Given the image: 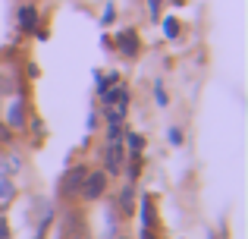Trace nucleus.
Wrapping results in <instances>:
<instances>
[{
    "mask_svg": "<svg viewBox=\"0 0 248 239\" xmlns=\"http://www.w3.org/2000/svg\"><path fill=\"white\" fill-rule=\"evenodd\" d=\"M104 192H107V173H104V170H88V173H85V183H82L79 195L85 198V202H97Z\"/></svg>",
    "mask_w": 248,
    "mask_h": 239,
    "instance_id": "1",
    "label": "nucleus"
},
{
    "mask_svg": "<svg viewBox=\"0 0 248 239\" xmlns=\"http://www.w3.org/2000/svg\"><path fill=\"white\" fill-rule=\"evenodd\" d=\"M85 167H73V170H66L63 173V179H60V192L63 195H79V189H82V183H85Z\"/></svg>",
    "mask_w": 248,
    "mask_h": 239,
    "instance_id": "2",
    "label": "nucleus"
},
{
    "mask_svg": "<svg viewBox=\"0 0 248 239\" xmlns=\"http://www.w3.org/2000/svg\"><path fill=\"white\" fill-rule=\"evenodd\" d=\"M104 164H107V173H123V164H126L123 142H110V145H107V151H104Z\"/></svg>",
    "mask_w": 248,
    "mask_h": 239,
    "instance_id": "3",
    "label": "nucleus"
},
{
    "mask_svg": "<svg viewBox=\"0 0 248 239\" xmlns=\"http://www.w3.org/2000/svg\"><path fill=\"white\" fill-rule=\"evenodd\" d=\"M66 227H69V239H88V227H85V221H82L79 211H69Z\"/></svg>",
    "mask_w": 248,
    "mask_h": 239,
    "instance_id": "4",
    "label": "nucleus"
},
{
    "mask_svg": "<svg viewBox=\"0 0 248 239\" xmlns=\"http://www.w3.org/2000/svg\"><path fill=\"white\" fill-rule=\"evenodd\" d=\"M6 126L10 129H19V126H25V104L22 101H13L10 104V111H6Z\"/></svg>",
    "mask_w": 248,
    "mask_h": 239,
    "instance_id": "5",
    "label": "nucleus"
},
{
    "mask_svg": "<svg viewBox=\"0 0 248 239\" xmlns=\"http://www.w3.org/2000/svg\"><path fill=\"white\" fill-rule=\"evenodd\" d=\"M16 22H19V29H22V32H35L38 10H35V6H22V10H19V16H16Z\"/></svg>",
    "mask_w": 248,
    "mask_h": 239,
    "instance_id": "6",
    "label": "nucleus"
},
{
    "mask_svg": "<svg viewBox=\"0 0 248 239\" xmlns=\"http://www.w3.org/2000/svg\"><path fill=\"white\" fill-rule=\"evenodd\" d=\"M13 198H16V186H13L6 176H0V214L13 205Z\"/></svg>",
    "mask_w": 248,
    "mask_h": 239,
    "instance_id": "7",
    "label": "nucleus"
},
{
    "mask_svg": "<svg viewBox=\"0 0 248 239\" xmlns=\"http://www.w3.org/2000/svg\"><path fill=\"white\" fill-rule=\"evenodd\" d=\"M116 44H120V50L126 57H135V54H139V35H135V32H123Z\"/></svg>",
    "mask_w": 248,
    "mask_h": 239,
    "instance_id": "8",
    "label": "nucleus"
},
{
    "mask_svg": "<svg viewBox=\"0 0 248 239\" xmlns=\"http://www.w3.org/2000/svg\"><path fill=\"white\" fill-rule=\"evenodd\" d=\"M141 223H145V230L154 227V202L151 198H141Z\"/></svg>",
    "mask_w": 248,
    "mask_h": 239,
    "instance_id": "9",
    "label": "nucleus"
},
{
    "mask_svg": "<svg viewBox=\"0 0 248 239\" xmlns=\"http://www.w3.org/2000/svg\"><path fill=\"white\" fill-rule=\"evenodd\" d=\"M113 19H116V6H113V3H107V6H104V16H101V22H104V25H110Z\"/></svg>",
    "mask_w": 248,
    "mask_h": 239,
    "instance_id": "10",
    "label": "nucleus"
},
{
    "mask_svg": "<svg viewBox=\"0 0 248 239\" xmlns=\"http://www.w3.org/2000/svg\"><path fill=\"white\" fill-rule=\"evenodd\" d=\"M164 32H167V38H176V35H179V22H176V19H167Z\"/></svg>",
    "mask_w": 248,
    "mask_h": 239,
    "instance_id": "11",
    "label": "nucleus"
},
{
    "mask_svg": "<svg viewBox=\"0 0 248 239\" xmlns=\"http://www.w3.org/2000/svg\"><path fill=\"white\" fill-rule=\"evenodd\" d=\"M167 139H170V145H182V132H179V129H170Z\"/></svg>",
    "mask_w": 248,
    "mask_h": 239,
    "instance_id": "12",
    "label": "nucleus"
},
{
    "mask_svg": "<svg viewBox=\"0 0 248 239\" xmlns=\"http://www.w3.org/2000/svg\"><path fill=\"white\" fill-rule=\"evenodd\" d=\"M129 148H132V151H139V148H141V135H129Z\"/></svg>",
    "mask_w": 248,
    "mask_h": 239,
    "instance_id": "13",
    "label": "nucleus"
},
{
    "mask_svg": "<svg viewBox=\"0 0 248 239\" xmlns=\"http://www.w3.org/2000/svg\"><path fill=\"white\" fill-rule=\"evenodd\" d=\"M0 239H10V227H6V221H3V214H0Z\"/></svg>",
    "mask_w": 248,
    "mask_h": 239,
    "instance_id": "14",
    "label": "nucleus"
},
{
    "mask_svg": "<svg viewBox=\"0 0 248 239\" xmlns=\"http://www.w3.org/2000/svg\"><path fill=\"white\" fill-rule=\"evenodd\" d=\"M148 6H151V16L157 19V13H160V0H148Z\"/></svg>",
    "mask_w": 248,
    "mask_h": 239,
    "instance_id": "15",
    "label": "nucleus"
},
{
    "mask_svg": "<svg viewBox=\"0 0 248 239\" xmlns=\"http://www.w3.org/2000/svg\"><path fill=\"white\" fill-rule=\"evenodd\" d=\"M154 98H157V104H167V92L157 85V92H154Z\"/></svg>",
    "mask_w": 248,
    "mask_h": 239,
    "instance_id": "16",
    "label": "nucleus"
},
{
    "mask_svg": "<svg viewBox=\"0 0 248 239\" xmlns=\"http://www.w3.org/2000/svg\"><path fill=\"white\" fill-rule=\"evenodd\" d=\"M0 142H10V126H3V123H0Z\"/></svg>",
    "mask_w": 248,
    "mask_h": 239,
    "instance_id": "17",
    "label": "nucleus"
},
{
    "mask_svg": "<svg viewBox=\"0 0 248 239\" xmlns=\"http://www.w3.org/2000/svg\"><path fill=\"white\" fill-rule=\"evenodd\" d=\"M3 92H10V82H6L3 76H0V95H3Z\"/></svg>",
    "mask_w": 248,
    "mask_h": 239,
    "instance_id": "18",
    "label": "nucleus"
},
{
    "mask_svg": "<svg viewBox=\"0 0 248 239\" xmlns=\"http://www.w3.org/2000/svg\"><path fill=\"white\" fill-rule=\"evenodd\" d=\"M141 239H154V233L151 230H141Z\"/></svg>",
    "mask_w": 248,
    "mask_h": 239,
    "instance_id": "19",
    "label": "nucleus"
},
{
    "mask_svg": "<svg viewBox=\"0 0 248 239\" xmlns=\"http://www.w3.org/2000/svg\"><path fill=\"white\" fill-rule=\"evenodd\" d=\"M3 173H6V167H3V158H0V176H3Z\"/></svg>",
    "mask_w": 248,
    "mask_h": 239,
    "instance_id": "20",
    "label": "nucleus"
}]
</instances>
